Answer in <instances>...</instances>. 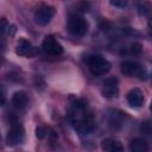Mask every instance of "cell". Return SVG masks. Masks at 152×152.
Segmentation results:
<instances>
[{"label":"cell","instance_id":"cell-1","mask_svg":"<svg viewBox=\"0 0 152 152\" xmlns=\"http://www.w3.org/2000/svg\"><path fill=\"white\" fill-rule=\"evenodd\" d=\"M68 113L69 121L77 132L87 134L93 131L95 124L94 115L83 100L75 99L70 103Z\"/></svg>","mask_w":152,"mask_h":152},{"label":"cell","instance_id":"cell-15","mask_svg":"<svg viewBox=\"0 0 152 152\" xmlns=\"http://www.w3.org/2000/svg\"><path fill=\"white\" fill-rule=\"evenodd\" d=\"M151 10H152V6L148 2L144 1V2H139L138 4V13L140 15H147L151 12Z\"/></svg>","mask_w":152,"mask_h":152},{"label":"cell","instance_id":"cell-14","mask_svg":"<svg viewBox=\"0 0 152 152\" xmlns=\"http://www.w3.org/2000/svg\"><path fill=\"white\" fill-rule=\"evenodd\" d=\"M129 152H148V144L141 138H135L129 142Z\"/></svg>","mask_w":152,"mask_h":152},{"label":"cell","instance_id":"cell-3","mask_svg":"<svg viewBox=\"0 0 152 152\" xmlns=\"http://www.w3.org/2000/svg\"><path fill=\"white\" fill-rule=\"evenodd\" d=\"M68 31L75 37H83L88 31V23L82 15L71 14L68 19Z\"/></svg>","mask_w":152,"mask_h":152},{"label":"cell","instance_id":"cell-5","mask_svg":"<svg viewBox=\"0 0 152 152\" xmlns=\"http://www.w3.org/2000/svg\"><path fill=\"white\" fill-rule=\"evenodd\" d=\"M121 71L127 76L138 77V78H145V76H146V71H145L144 66L133 61L124 62L121 64Z\"/></svg>","mask_w":152,"mask_h":152},{"label":"cell","instance_id":"cell-20","mask_svg":"<svg viewBox=\"0 0 152 152\" xmlns=\"http://www.w3.org/2000/svg\"><path fill=\"white\" fill-rule=\"evenodd\" d=\"M150 110L152 112V102H151V106H150Z\"/></svg>","mask_w":152,"mask_h":152},{"label":"cell","instance_id":"cell-6","mask_svg":"<svg viewBox=\"0 0 152 152\" xmlns=\"http://www.w3.org/2000/svg\"><path fill=\"white\" fill-rule=\"evenodd\" d=\"M55 15V7L52 6H49V5H44V6H40L36 13H34V20L38 25H48L51 19L53 18Z\"/></svg>","mask_w":152,"mask_h":152},{"label":"cell","instance_id":"cell-2","mask_svg":"<svg viewBox=\"0 0 152 152\" xmlns=\"http://www.w3.org/2000/svg\"><path fill=\"white\" fill-rule=\"evenodd\" d=\"M87 65L90 72L95 76H102L106 75L110 70V63L100 55H93L89 56L87 59Z\"/></svg>","mask_w":152,"mask_h":152},{"label":"cell","instance_id":"cell-4","mask_svg":"<svg viewBox=\"0 0 152 152\" xmlns=\"http://www.w3.org/2000/svg\"><path fill=\"white\" fill-rule=\"evenodd\" d=\"M24 137H25V134H24V128H23L21 124L18 122L15 119H12L11 126L8 128L7 137H6L7 144L11 146L19 145L24 141Z\"/></svg>","mask_w":152,"mask_h":152},{"label":"cell","instance_id":"cell-11","mask_svg":"<svg viewBox=\"0 0 152 152\" xmlns=\"http://www.w3.org/2000/svg\"><path fill=\"white\" fill-rule=\"evenodd\" d=\"M102 150L104 152H124V147L121 142L116 139H104L102 141Z\"/></svg>","mask_w":152,"mask_h":152},{"label":"cell","instance_id":"cell-8","mask_svg":"<svg viewBox=\"0 0 152 152\" xmlns=\"http://www.w3.org/2000/svg\"><path fill=\"white\" fill-rule=\"evenodd\" d=\"M102 94H103V96H106L108 99L116 97L118 94H119V83H118V80L114 78V77L106 78L103 81V84H102Z\"/></svg>","mask_w":152,"mask_h":152},{"label":"cell","instance_id":"cell-18","mask_svg":"<svg viewBox=\"0 0 152 152\" xmlns=\"http://www.w3.org/2000/svg\"><path fill=\"white\" fill-rule=\"evenodd\" d=\"M2 101H1V104H4L5 103V90H4V88H2Z\"/></svg>","mask_w":152,"mask_h":152},{"label":"cell","instance_id":"cell-10","mask_svg":"<svg viewBox=\"0 0 152 152\" xmlns=\"http://www.w3.org/2000/svg\"><path fill=\"white\" fill-rule=\"evenodd\" d=\"M15 52L19 56H24V57H31L34 55V48L33 45L26 40V39H20L17 44L15 48Z\"/></svg>","mask_w":152,"mask_h":152},{"label":"cell","instance_id":"cell-9","mask_svg":"<svg viewBox=\"0 0 152 152\" xmlns=\"http://www.w3.org/2000/svg\"><path fill=\"white\" fill-rule=\"evenodd\" d=\"M127 102L131 107H134V108H139L142 106L144 103V94L140 89L138 88H133L131 89L128 93H127Z\"/></svg>","mask_w":152,"mask_h":152},{"label":"cell","instance_id":"cell-12","mask_svg":"<svg viewBox=\"0 0 152 152\" xmlns=\"http://www.w3.org/2000/svg\"><path fill=\"white\" fill-rule=\"evenodd\" d=\"M12 104L19 110L24 109L26 107V104H27V95H26V93L21 91V90L20 91H15L13 94V96H12Z\"/></svg>","mask_w":152,"mask_h":152},{"label":"cell","instance_id":"cell-7","mask_svg":"<svg viewBox=\"0 0 152 152\" xmlns=\"http://www.w3.org/2000/svg\"><path fill=\"white\" fill-rule=\"evenodd\" d=\"M42 48H43V51L49 56H59L63 53V46L52 36H48L44 38Z\"/></svg>","mask_w":152,"mask_h":152},{"label":"cell","instance_id":"cell-13","mask_svg":"<svg viewBox=\"0 0 152 152\" xmlns=\"http://www.w3.org/2000/svg\"><path fill=\"white\" fill-rule=\"evenodd\" d=\"M125 118H126V114L125 113L119 112V110H114V112L110 113L108 122H109L110 127H113V128H120L124 125V122H125Z\"/></svg>","mask_w":152,"mask_h":152},{"label":"cell","instance_id":"cell-17","mask_svg":"<svg viewBox=\"0 0 152 152\" xmlns=\"http://www.w3.org/2000/svg\"><path fill=\"white\" fill-rule=\"evenodd\" d=\"M110 5L112 6H115V7L124 8L127 5V1L126 0H113V1H110Z\"/></svg>","mask_w":152,"mask_h":152},{"label":"cell","instance_id":"cell-19","mask_svg":"<svg viewBox=\"0 0 152 152\" xmlns=\"http://www.w3.org/2000/svg\"><path fill=\"white\" fill-rule=\"evenodd\" d=\"M148 28H150V30L152 31V18H151V19L148 20Z\"/></svg>","mask_w":152,"mask_h":152},{"label":"cell","instance_id":"cell-16","mask_svg":"<svg viewBox=\"0 0 152 152\" xmlns=\"http://www.w3.org/2000/svg\"><path fill=\"white\" fill-rule=\"evenodd\" d=\"M36 134H37V137H38L39 139H43L44 137L48 135V129H46L45 127H38V128L36 129Z\"/></svg>","mask_w":152,"mask_h":152}]
</instances>
